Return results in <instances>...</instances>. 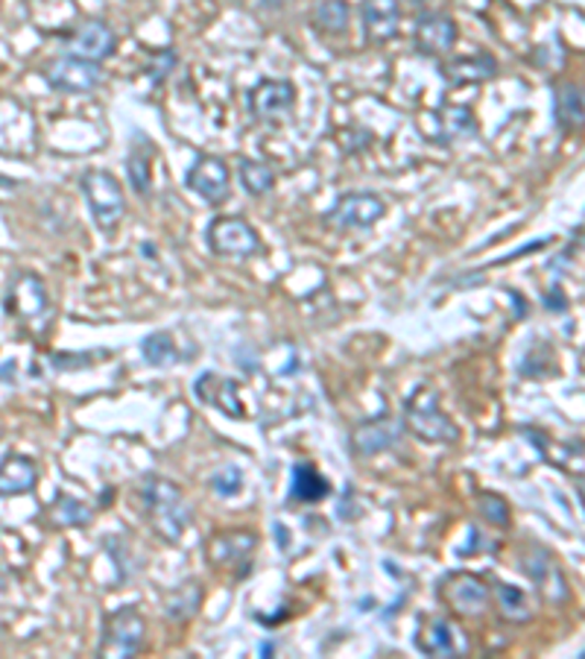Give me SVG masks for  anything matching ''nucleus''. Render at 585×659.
I'll return each instance as SVG.
<instances>
[{
	"mask_svg": "<svg viewBox=\"0 0 585 659\" xmlns=\"http://www.w3.org/2000/svg\"><path fill=\"white\" fill-rule=\"evenodd\" d=\"M140 513L147 518V525L153 527V534L165 543H179L184 536V530L191 527L193 510L188 504V499L182 495V490L167 478H144L138 490Z\"/></svg>",
	"mask_w": 585,
	"mask_h": 659,
	"instance_id": "nucleus-1",
	"label": "nucleus"
},
{
	"mask_svg": "<svg viewBox=\"0 0 585 659\" xmlns=\"http://www.w3.org/2000/svg\"><path fill=\"white\" fill-rule=\"evenodd\" d=\"M404 428L421 443H439V446L460 443V428L442 411L439 393L428 384H419L404 399Z\"/></svg>",
	"mask_w": 585,
	"mask_h": 659,
	"instance_id": "nucleus-2",
	"label": "nucleus"
},
{
	"mask_svg": "<svg viewBox=\"0 0 585 659\" xmlns=\"http://www.w3.org/2000/svg\"><path fill=\"white\" fill-rule=\"evenodd\" d=\"M79 191L86 197L94 226L103 235H112L126 217V197L121 182L109 170H86L79 179Z\"/></svg>",
	"mask_w": 585,
	"mask_h": 659,
	"instance_id": "nucleus-3",
	"label": "nucleus"
},
{
	"mask_svg": "<svg viewBox=\"0 0 585 659\" xmlns=\"http://www.w3.org/2000/svg\"><path fill=\"white\" fill-rule=\"evenodd\" d=\"M147 636V618L138 606H117L103 618V636L97 645V657L130 659L135 657Z\"/></svg>",
	"mask_w": 585,
	"mask_h": 659,
	"instance_id": "nucleus-4",
	"label": "nucleus"
},
{
	"mask_svg": "<svg viewBox=\"0 0 585 659\" xmlns=\"http://www.w3.org/2000/svg\"><path fill=\"white\" fill-rule=\"evenodd\" d=\"M439 597L448 610L465 618H477L490 610L492 592L486 580L474 571H448L446 578L439 580Z\"/></svg>",
	"mask_w": 585,
	"mask_h": 659,
	"instance_id": "nucleus-5",
	"label": "nucleus"
},
{
	"mask_svg": "<svg viewBox=\"0 0 585 659\" xmlns=\"http://www.w3.org/2000/svg\"><path fill=\"white\" fill-rule=\"evenodd\" d=\"M205 241H209L211 253L223 255V258H249L261 249V235L258 228L244 217H232V214H220L205 228Z\"/></svg>",
	"mask_w": 585,
	"mask_h": 659,
	"instance_id": "nucleus-6",
	"label": "nucleus"
},
{
	"mask_svg": "<svg viewBox=\"0 0 585 659\" xmlns=\"http://www.w3.org/2000/svg\"><path fill=\"white\" fill-rule=\"evenodd\" d=\"M42 77L59 94H88L103 82V68H100V62L79 59L68 53L61 59L47 62L42 68Z\"/></svg>",
	"mask_w": 585,
	"mask_h": 659,
	"instance_id": "nucleus-7",
	"label": "nucleus"
},
{
	"mask_svg": "<svg viewBox=\"0 0 585 659\" xmlns=\"http://www.w3.org/2000/svg\"><path fill=\"white\" fill-rule=\"evenodd\" d=\"M521 571L533 580V587L539 589V595H542L548 604L569 601V580H565V574H562V569L556 566V560H553V554L548 551V548H542L539 543L527 545V551L521 554Z\"/></svg>",
	"mask_w": 585,
	"mask_h": 659,
	"instance_id": "nucleus-8",
	"label": "nucleus"
},
{
	"mask_svg": "<svg viewBox=\"0 0 585 659\" xmlns=\"http://www.w3.org/2000/svg\"><path fill=\"white\" fill-rule=\"evenodd\" d=\"M404 434V420L393 416V413H381L372 420L355 425L349 434V448L351 455L358 460H369V457L384 455L390 448L402 439Z\"/></svg>",
	"mask_w": 585,
	"mask_h": 659,
	"instance_id": "nucleus-9",
	"label": "nucleus"
},
{
	"mask_svg": "<svg viewBox=\"0 0 585 659\" xmlns=\"http://www.w3.org/2000/svg\"><path fill=\"white\" fill-rule=\"evenodd\" d=\"M416 648L425 657H465L469 636L442 615H425L416 627Z\"/></svg>",
	"mask_w": 585,
	"mask_h": 659,
	"instance_id": "nucleus-10",
	"label": "nucleus"
},
{
	"mask_svg": "<svg viewBox=\"0 0 585 659\" xmlns=\"http://www.w3.org/2000/svg\"><path fill=\"white\" fill-rule=\"evenodd\" d=\"M246 105L255 121L279 123L284 121L293 105H296V86L290 79H261L258 86L246 94Z\"/></svg>",
	"mask_w": 585,
	"mask_h": 659,
	"instance_id": "nucleus-11",
	"label": "nucleus"
},
{
	"mask_svg": "<svg viewBox=\"0 0 585 659\" xmlns=\"http://www.w3.org/2000/svg\"><path fill=\"white\" fill-rule=\"evenodd\" d=\"M386 214V202L378 193H342L337 205L325 214V223L340 232L349 228H372Z\"/></svg>",
	"mask_w": 585,
	"mask_h": 659,
	"instance_id": "nucleus-12",
	"label": "nucleus"
},
{
	"mask_svg": "<svg viewBox=\"0 0 585 659\" xmlns=\"http://www.w3.org/2000/svg\"><path fill=\"white\" fill-rule=\"evenodd\" d=\"M184 185L209 205H223L228 200L232 174H228V165L223 158L200 156L191 165V170L184 174Z\"/></svg>",
	"mask_w": 585,
	"mask_h": 659,
	"instance_id": "nucleus-13",
	"label": "nucleus"
},
{
	"mask_svg": "<svg viewBox=\"0 0 585 659\" xmlns=\"http://www.w3.org/2000/svg\"><path fill=\"white\" fill-rule=\"evenodd\" d=\"M193 393L202 404H209L214 411H220L223 416H232V420H244V402H240V384L235 378L217 376V372H202L196 381H193Z\"/></svg>",
	"mask_w": 585,
	"mask_h": 659,
	"instance_id": "nucleus-14",
	"label": "nucleus"
},
{
	"mask_svg": "<svg viewBox=\"0 0 585 659\" xmlns=\"http://www.w3.org/2000/svg\"><path fill=\"white\" fill-rule=\"evenodd\" d=\"M402 7L398 0H363L360 3V26L369 44H386L398 35Z\"/></svg>",
	"mask_w": 585,
	"mask_h": 659,
	"instance_id": "nucleus-15",
	"label": "nucleus"
},
{
	"mask_svg": "<svg viewBox=\"0 0 585 659\" xmlns=\"http://www.w3.org/2000/svg\"><path fill=\"white\" fill-rule=\"evenodd\" d=\"M416 51L421 56H442L451 53L457 44V24L454 18H448L446 12H421L416 21V33H413Z\"/></svg>",
	"mask_w": 585,
	"mask_h": 659,
	"instance_id": "nucleus-16",
	"label": "nucleus"
},
{
	"mask_svg": "<svg viewBox=\"0 0 585 659\" xmlns=\"http://www.w3.org/2000/svg\"><path fill=\"white\" fill-rule=\"evenodd\" d=\"M114 47H117V35H114V30L105 21H86L68 44L70 56H79V59L88 62L109 59Z\"/></svg>",
	"mask_w": 585,
	"mask_h": 659,
	"instance_id": "nucleus-17",
	"label": "nucleus"
},
{
	"mask_svg": "<svg viewBox=\"0 0 585 659\" xmlns=\"http://www.w3.org/2000/svg\"><path fill=\"white\" fill-rule=\"evenodd\" d=\"M7 311L15 314L18 320H35L47 311V290L42 279L33 272H21L12 284H9Z\"/></svg>",
	"mask_w": 585,
	"mask_h": 659,
	"instance_id": "nucleus-18",
	"label": "nucleus"
},
{
	"mask_svg": "<svg viewBox=\"0 0 585 659\" xmlns=\"http://www.w3.org/2000/svg\"><path fill=\"white\" fill-rule=\"evenodd\" d=\"M38 483V463L30 455L12 451L0 460V499L24 495Z\"/></svg>",
	"mask_w": 585,
	"mask_h": 659,
	"instance_id": "nucleus-19",
	"label": "nucleus"
},
{
	"mask_svg": "<svg viewBox=\"0 0 585 659\" xmlns=\"http://www.w3.org/2000/svg\"><path fill=\"white\" fill-rule=\"evenodd\" d=\"M498 62L490 53H474V56H457V59L442 65V77L448 86H472V82H486L495 77Z\"/></svg>",
	"mask_w": 585,
	"mask_h": 659,
	"instance_id": "nucleus-20",
	"label": "nucleus"
},
{
	"mask_svg": "<svg viewBox=\"0 0 585 659\" xmlns=\"http://www.w3.org/2000/svg\"><path fill=\"white\" fill-rule=\"evenodd\" d=\"M331 492V483L325 478L314 463H293L290 469V501H299V504H316V501L328 499Z\"/></svg>",
	"mask_w": 585,
	"mask_h": 659,
	"instance_id": "nucleus-21",
	"label": "nucleus"
},
{
	"mask_svg": "<svg viewBox=\"0 0 585 659\" xmlns=\"http://www.w3.org/2000/svg\"><path fill=\"white\" fill-rule=\"evenodd\" d=\"M258 536L252 530H228L211 539L209 560L214 566H228V562H246V554L255 551Z\"/></svg>",
	"mask_w": 585,
	"mask_h": 659,
	"instance_id": "nucleus-22",
	"label": "nucleus"
},
{
	"mask_svg": "<svg viewBox=\"0 0 585 659\" xmlns=\"http://www.w3.org/2000/svg\"><path fill=\"white\" fill-rule=\"evenodd\" d=\"M492 601L498 606V615L509 624H527L533 618V610H530V601H527L525 589L516 587V583H504V580H495V587H490Z\"/></svg>",
	"mask_w": 585,
	"mask_h": 659,
	"instance_id": "nucleus-23",
	"label": "nucleus"
},
{
	"mask_svg": "<svg viewBox=\"0 0 585 659\" xmlns=\"http://www.w3.org/2000/svg\"><path fill=\"white\" fill-rule=\"evenodd\" d=\"M434 123H437V138L442 144H451V141H460L477 132V121H474L469 105H446L442 112L434 114Z\"/></svg>",
	"mask_w": 585,
	"mask_h": 659,
	"instance_id": "nucleus-24",
	"label": "nucleus"
},
{
	"mask_svg": "<svg viewBox=\"0 0 585 659\" xmlns=\"http://www.w3.org/2000/svg\"><path fill=\"white\" fill-rule=\"evenodd\" d=\"M200 604H202V583H196V580H184L182 587H176L167 592L165 615L170 618V622L184 624L200 613Z\"/></svg>",
	"mask_w": 585,
	"mask_h": 659,
	"instance_id": "nucleus-25",
	"label": "nucleus"
},
{
	"mask_svg": "<svg viewBox=\"0 0 585 659\" xmlns=\"http://www.w3.org/2000/svg\"><path fill=\"white\" fill-rule=\"evenodd\" d=\"M553 114H556V126L560 130H577L583 126V91L574 82L556 88L553 94Z\"/></svg>",
	"mask_w": 585,
	"mask_h": 659,
	"instance_id": "nucleus-26",
	"label": "nucleus"
},
{
	"mask_svg": "<svg viewBox=\"0 0 585 659\" xmlns=\"http://www.w3.org/2000/svg\"><path fill=\"white\" fill-rule=\"evenodd\" d=\"M153 156L156 149H149V144H144V138L135 141V147L126 156V174H130V185L135 188L138 197H147L149 182H153Z\"/></svg>",
	"mask_w": 585,
	"mask_h": 659,
	"instance_id": "nucleus-27",
	"label": "nucleus"
},
{
	"mask_svg": "<svg viewBox=\"0 0 585 659\" xmlns=\"http://www.w3.org/2000/svg\"><path fill=\"white\" fill-rule=\"evenodd\" d=\"M140 355L147 360L149 367H173L179 364V346H176L173 334L170 332H156L147 334L144 340H140Z\"/></svg>",
	"mask_w": 585,
	"mask_h": 659,
	"instance_id": "nucleus-28",
	"label": "nucleus"
},
{
	"mask_svg": "<svg viewBox=\"0 0 585 659\" xmlns=\"http://www.w3.org/2000/svg\"><path fill=\"white\" fill-rule=\"evenodd\" d=\"M351 7L349 0H323L314 12L316 30H323L325 35H342L349 30Z\"/></svg>",
	"mask_w": 585,
	"mask_h": 659,
	"instance_id": "nucleus-29",
	"label": "nucleus"
},
{
	"mask_svg": "<svg viewBox=\"0 0 585 659\" xmlns=\"http://www.w3.org/2000/svg\"><path fill=\"white\" fill-rule=\"evenodd\" d=\"M237 176H240V185L252 197H263V193L272 191L275 185V174H272L270 165H263L258 158H240L237 161Z\"/></svg>",
	"mask_w": 585,
	"mask_h": 659,
	"instance_id": "nucleus-30",
	"label": "nucleus"
},
{
	"mask_svg": "<svg viewBox=\"0 0 585 659\" xmlns=\"http://www.w3.org/2000/svg\"><path fill=\"white\" fill-rule=\"evenodd\" d=\"M53 518L61 527H88L94 522V513L74 495H59L53 501Z\"/></svg>",
	"mask_w": 585,
	"mask_h": 659,
	"instance_id": "nucleus-31",
	"label": "nucleus"
},
{
	"mask_svg": "<svg viewBox=\"0 0 585 659\" xmlns=\"http://www.w3.org/2000/svg\"><path fill=\"white\" fill-rule=\"evenodd\" d=\"M477 513H481L490 525L495 527H509V504L495 492H483L477 499Z\"/></svg>",
	"mask_w": 585,
	"mask_h": 659,
	"instance_id": "nucleus-32",
	"label": "nucleus"
},
{
	"mask_svg": "<svg viewBox=\"0 0 585 659\" xmlns=\"http://www.w3.org/2000/svg\"><path fill=\"white\" fill-rule=\"evenodd\" d=\"M211 487H214L217 495L232 499V495H237L240 487H244V472H240L237 466H223V469H217V472L211 474Z\"/></svg>",
	"mask_w": 585,
	"mask_h": 659,
	"instance_id": "nucleus-33",
	"label": "nucleus"
},
{
	"mask_svg": "<svg viewBox=\"0 0 585 659\" xmlns=\"http://www.w3.org/2000/svg\"><path fill=\"white\" fill-rule=\"evenodd\" d=\"M97 358H103V355H97ZM94 355H53L50 364L59 372H68V369L74 367H91V364H97Z\"/></svg>",
	"mask_w": 585,
	"mask_h": 659,
	"instance_id": "nucleus-34",
	"label": "nucleus"
},
{
	"mask_svg": "<svg viewBox=\"0 0 585 659\" xmlns=\"http://www.w3.org/2000/svg\"><path fill=\"white\" fill-rule=\"evenodd\" d=\"M413 7H425V3H428V0H410Z\"/></svg>",
	"mask_w": 585,
	"mask_h": 659,
	"instance_id": "nucleus-35",
	"label": "nucleus"
},
{
	"mask_svg": "<svg viewBox=\"0 0 585 659\" xmlns=\"http://www.w3.org/2000/svg\"><path fill=\"white\" fill-rule=\"evenodd\" d=\"M263 3H270V7H279L281 0H263Z\"/></svg>",
	"mask_w": 585,
	"mask_h": 659,
	"instance_id": "nucleus-36",
	"label": "nucleus"
},
{
	"mask_svg": "<svg viewBox=\"0 0 585 659\" xmlns=\"http://www.w3.org/2000/svg\"><path fill=\"white\" fill-rule=\"evenodd\" d=\"M0 437H3V428H0Z\"/></svg>",
	"mask_w": 585,
	"mask_h": 659,
	"instance_id": "nucleus-37",
	"label": "nucleus"
}]
</instances>
